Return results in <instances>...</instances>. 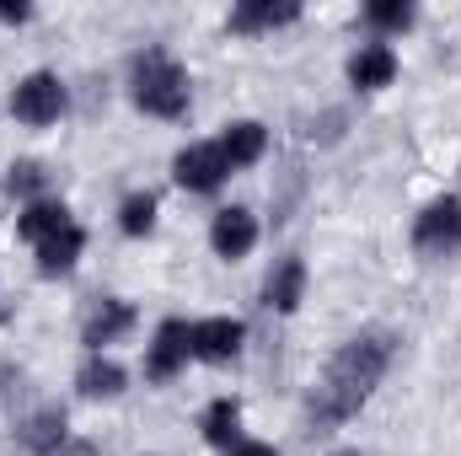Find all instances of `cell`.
Segmentation results:
<instances>
[{
    "label": "cell",
    "instance_id": "obj_4",
    "mask_svg": "<svg viewBox=\"0 0 461 456\" xmlns=\"http://www.w3.org/2000/svg\"><path fill=\"white\" fill-rule=\"evenodd\" d=\"M413 252L419 258H456L461 252V199L440 194L419 210L413 221Z\"/></svg>",
    "mask_w": 461,
    "mask_h": 456
},
{
    "label": "cell",
    "instance_id": "obj_18",
    "mask_svg": "<svg viewBox=\"0 0 461 456\" xmlns=\"http://www.w3.org/2000/svg\"><path fill=\"white\" fill-rule=\"evenodd\" d=\"M22 441H27V451L32 456H59L65 451V441H70L65 408H43V414H32V419L22 424Z\"/></svg>",
    "mask_w": 461,
    "mask_h": 456
},
{
    "label": "cell",
    "instance_id": "obj_14",
    "mask_svg": "<svg viewBox=\"0 0 461 456\" xmlns=\"http://www.w3.org/2000/svg\"><path fill=\"white\" fill-rule=\"evenodd\" d=\"M221 150H226L230 172H236V167H252V161H263V150H268V129H263L258 118H236V123H226V134H221Z\"/></svg>",
    "mask_w": 461,
    "mask_h": 456
},
{
    "label": "cell",
    "instance_id": "obj_7",
    "mask_svg": "<svg viewBox=\"0 0 461 456\" xmlns=\"http://www.w3.org/2000/svg\"><path fill=\"white\" fill-rule=\"evenodd\" d=\"M188 360H194V349H188V323L167 317V323L150 333V343H145V381H172Z\"/></svg>",
    "mask_w": 461,
    "mask_h": 456
},
{
    "label": "cell",
    "instance_id": "obj_17",
    "mask_svg": "<svg viewBox=\"0 0 461 456\" xmlns=\"http://www.w3.org/2000/svg\"><path fill=\"white\" fill-rule=\"evenodd\" d=\"M199 430H204V441H210L215 451H236V446H241V403H236V397H215V403L204 408Z\"/></svg>",
    "mask_w": 461,
    "mask_h": 456
},
{
    "label": "cell",
    "instance_id": "obj_12",
    "mask_svg": "<svg viewBox=\"0 0 461 456\" xmlns=\"http://www.w3.org/2000/svg\"><path fill=\"white\" fill-rule=\"evenodd\" d=\"M81 252H86V231L76 226V221H70L65 231H54L49 242H38V247H32V258H38V274H43V279H65V274L81 263Z\"/></svg>",
    "mask_w": 461,
    "mask_h": 456
},
{
    "label": "cell",
    "instance_id": "obj_22",
    "mask_svg": "<svg viewBox=\"0 0 461 456\" xmlns=\"http://www.w3.org/2000/svg\"><path fill=\"white\" fill-rule=\"evenodd\" d=\"M230 456H279V451H274V446H263V441H241Z\"/></svg>",
    "mask_w": 461,
    "mask_h": 456
},
{
    "label": "cell",
    "instance_id": "obj_5",
    "mask_svg": "<svg viewBox=\"0 0 461 456\" xmlns=\"http://www.w3.org/2000/svg\"><path fill=\"white\" fill-rule=\"evenodd\" d=\"M230 178V161L221 150V140H194L172 156V183L188 188V194H215Z\"/></svg>",
    "mask_w": 461,
    "mask_h": 456
},
{
    "label": "cell",
    "instance_id": "obj_8",
    "mask_svg": "<svg viewBox=\"0 0 461 456\" xmlns=\"http://www.w3.org/2000/svg\"><path fill=\"white\" fill-rule=\"evenodd\" d=\"M210 247H215V258L241 263V258L258 247V215H252L247 205H226V210H215V221H210Z\"/></svg>",
    "mask_w": 461,
    "mask_h": 456
},
{
    "label": "cell",
    "instance_id": "obj_6",
    "mask_svg": "<svg viewBox=\"0 0 461 456\" xmlns=\"http://www.w3.org/2000/svg\"><path fill=\"white\" fill-rule=\"evenodd\" d=\"M241 343H247V328L236 317H199V323H188V349L204 365H230L241 354Z\"/></svg>",
    "mask_w": 461,
    "mask_h": 456
},
{
    "label": "cell",
    "instance_id": "obj_24",
    "mask_svg": "<svg viewBox=\"0 0 461 456\" xmlns=\"http://www.w3.org/2000/svg\"><path fill=\"white\" fill-rule=\"evenodd\" d=\"M333 456H359V451H333Z\"/></svg>",
    "mask_w": 461,
    "mask_h": 456
},
{
    "label": "cell",
    "instance_id": "obj_1",
    "mask_svg": "<svg viewBox=\"0 0 461 456\" xmlns=\"http://www.w3.org/2000/svg\"><path fill=\"white\" fill-rule=\"evenodd\" d=\"M397 360V333L392 328H359L354 339H344L333 349V360L322 365L312 397H306V424L312 430H333L348 424L381 387V376Z\"/></svg>",
    "mask_w": 461,
    "mask_h": 456
},
{
    "label": "cell",
    "instance_id": "obj_15",
    "mask_svg": "<svg viewBox=\"0 0 461 456\" xmlns=\"http://www.w3.org/2000/svg\"><path fill=\"white\" fill-rule=\"evenodd\" d=\"M76 221L59 199H38V205H22V215H16V236L27 242V247H38V242H49L54 231H65Z\"/></svg>",
    "mask_w": 461,
    "mask_h": 456
},
{
    "label": "cell",
    "instance_id": "obj_23",
    "mask_svg": "<svg viewBox=\"0 0 461 456\" xmlns=\"http://www.w3.org/2000/svg\"><path fill=\"white\" fill-rule=\"evenodd\" d=\"M32 16V5H0V22H27Z\"/></svg>",
    "mask_w": 461,
    "mask_h": 456
},
{
    "label": "cell",
    "instance_id": "obj_21",
    "mask_svg": "<svg viewBox=\"0 0 461 456\" xmlns=\"http://www.w3.org/2000/svg\"><path fill=\"white\" fill-rule=\"evenodd\" d=\"M365 22H370L375 32H408V27H413V5H408V0H370V5H365Z\"/></svg>",
    "mask_w": 461,
    "mask_h": 456
},
{
    "label": "cell",
    "instance_id": "obj_10",
    "mask_svg": "<svg viewBox=\"0 0 461 456\" xmlns=\"http://www.w3.org/2000/svg\"><path fill=\"white\" fill-rule=\"evenodd\" d=\"M134 306L129 301H118V296H108V301H97L92 306V317H86V328H81V343H86V354H103L108 343H118L123 333H134Z\"/></svg>",
    "mask_w": 461,
    "mask_h": 456
},
{
    "label": "cell",
    "instance_id": "obj_2",
    "mask_svg": "<svg viewBox=\"0 0 461 456\" xmlns=\"http://www.w3.org/2000/svg\"><path fill=\"white\" fill-rule=\"evenodd\" d=\"M129 97H134L140 114H150V118H188L194 81H188V70L161 43H150V49H140L129 59Z\"/></svg>",
    "mask_w": 461,
    "mask_h": 456
},
{
    "label": "cell",
    "instance_id": "obj_19",
    "mask_svg": "<svg viewBox=\"0 0 461 456\" xmlns=\"http://www.w3.org/2000/svg\"><path fill=\"white\" fill-rule=\"evenodd\" d=\"M43 188H49V172H43V161H11V167H5V194H11V199H22V205H38V199H49Z\"/></svg>",
    "mask_w": 461,
    "mask_h": 456
},
{
    "label": "cell",
    "instance_id": "obj_16",
    "mask_svg": "<svg viewBox=\"0 0 461 456\" xmlns=\"http://www.w3.org/2000/svg\"><path fill=\"white\" fill-rule=\"evenodd\" d=\"M123 381H129V370L118 365V360H108V354H86L81 360V370H76V387H81V397H118L123 392Z\"/></svg>",
    "mask_w": 461,
    "mask_h": 456
},
{
    "label": "cell",
    "instance_id": "obj_11",
    "mask_svg": "<svg viewBox=\"0 0 461 456\" xmlns=\"http://www.w3.org/2000/svg\"><path fill=\"white\" fill-rule=\"evenodd\" d=\"M290 22H301V0H241L226 16L230 32H279Z\"/></svg>",
    "mask_w": 461,
    "mask_h": 456
},
{
    "label": "cell",
    "instance_id": "obj_9",
    "mask_svg": "<svg viewBox=\"0 0 461 456\" xmlns=\"http://www.w3.org/2000/svg\"><path fill=\"white\" fill-rule=\"evenodd\" d=\"M397 81V49L392 43H359L348 54V87L354 92H386Z\"/></svg>",
    "mask_w": 461,
    "mask_h": 456
},
{
    "label": "cell",
    "instance_id": "obj_20",
    "mask_svg": "<svg viewBox=\"0 0 461 456\" xmlns=\"http://www.w3.org/2000/svg\"><path fill=\"white\" fill-rule=\"evenodd\" d=\"M118 231L123 236H150L156 231V194H129L118 205Z\"/></svg>",
    "mask_w": 461,
    "mask_h": 456
},
{
    "label": "cell",
    "instance_id": "obj_3",
    "mask_svg": "<svg viewBox=\"0 0 461 456\" xmlns=\"http://www.w3.org/2000/svg\"><path fill=\"white\" fill-rule=\"evenodd\" d=\"M11 118L27 129H49L65 118V81L54 70H32L11 87Z\"/></svg>",
    "mask_w": 461,
    "mask_h": 456
},
{
    "label": "cell",
    "instance_id": "obj_13",
    "mask_svg": "<svg viewBox=\"0 0 461 456\" xmlns=\"http://www.w3.org/2000/svg\"><path fill=\"white\" fill-rule=\"evenodd\" d=\"M301 296H306V263H301V258H285V263L263 279V306L279 312V317H290V312L301 306Z\"/></svg>",
    "mask_w": 461,
    "mask_h": 456
}]
</instances>
